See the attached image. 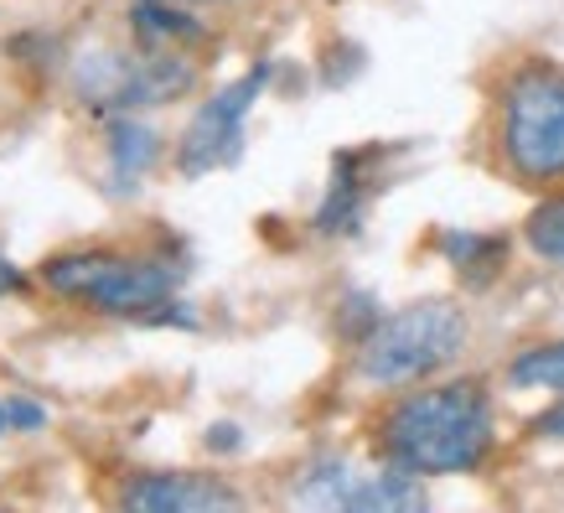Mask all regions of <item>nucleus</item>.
<instances>
[{"label": "nucleus", "instance_id": "obj_1", "mask_svg": "<svg viewBox=\"0 0 564 513\" xmlns=\"http://www.w3.org/2000/svg\"><path fill=\"white\" fill-rule=\"evenodd\" d=\"M378 446L393 467H410L414 478H445V472H477L492 451V399L477 378L435 384V389L404 394L383 426Z\"/></svg>", "mask_w": 564, "mask_h": 513}, {"label": "nucleus", "instance_id": "obj_2", "mask_svg": "<svg viewBox=\"0 0 564 513\" xmlns=\"http://www.w3.org/2000/svg\"><path fill=\"white\" fill-rule=\"evenodd\" d=\"M42 286L104 317L151 322L182 286V270L161 255H120V249H63L42 259Z\"/></svg>", "mask_w": 564, "mask_h": 513}, {"label": "nucleus", "instance_id": "obj_3", "mask_svg": "<svg viewBox=\"0 0 564 513\" xmlns=\"http://www.w3.org/2000/svg\"><path fill=\"white\" fill-rule=\"evenodd\" d=\"M466 348V311L456 301H414L378 317L358 338V378L373 389H404L456 363Z\"/></svg>", "mask_w": 564, "mask_h": 513}, {"label": "nucleus", "instance_id": "obj_4", "mask_svg": "<svg viewBox=\"0 0 564 513\" xmlns=\"http://www.w3.org/2000/svg\"><path fill=\"white\" fill-rule=\"evenodd\" d=\"M502 161L523 182H564V68L523 63L502 88Z\"/></svg>", "mask_w": 564, "mask_h": 513}, {"label": "nucleus", "instance_id": "obj_5", "mask_svg": "<svg viewBox=\"0 0 564 513\" xmlns=\"http://www.w3.org/2000/svg\"><path fill=\"white\" fill-rule=\"evenodd\" d=\"M197 84V63L176 47H145L135 52L104 47L73 63V94L99 109V115H135V109H155V104L182 99Z\"/></svg>", "mask_w": 564, "mask_h": 513}, {"label": "nucleus", "instance_id": "obj_6", "mask_svg": "<svg viewBox=\"0 0 564 513\" xmlns=\"http://www.w3.org/2000/svg\"><path fill=\"white\" fill-rule=\"evenodd\" d=\"M264 84H270V63H259L254 73H243V78H234L228 88H218V94L192 115L182 140H176V171H182V177H207V171H223L239 161L243 120H249L254 99L264 94Z\"/></svg>", "mask_w": 564, "mask_h": 513}, {"label": "nucleus", "instance_id": "obj_7", "mask_svg": "<svg viewBox=\"0 0 564 513\" xmlns=\"http://www.w3.org/2000/svg\"><path fill=\"white\" fill-rule=\"evenodd\" d=\"M124 509L140 513H213V509H243V498L234 488H223L218 478L203 472H140L124 482L120 493Z\"/></svg>", "mask_w": 564, "mask_h": 513}, {"label": "nucleus", "instance_id": "obj_8", "mask_svg": "<svg viewBox=\"0 0 564 513\" xmlns=\"http://www.w3.org/2000/svg\"><path fill=\"white\" fill-rule=\"evenodd\" d=\"M155 161H161V136L130 115H115L104 130V188L115 197H130V192H140Z\"/></svg>", "mask_w": 564, "mask_h": 513}, {"label": "nucleus", "instance_id": "obj_9", "mask_svg": "<svg viewBox=\"0 0 564 513\" xmlns=\"http://www.w3.org/2000/svg\"><path fill=\"white\" fill-rule=\"evenodd\" d=\"M358 167H362V156H337L332 161V188H326V203L316 207V228L322 234H358L362 197H368Z\"/></svg>", "mask_w": 564, "mask_h": 513}, {"label": "nucleus", "instance_id": "obj_10", "mask_svg": "<svg viewBox=\"0 0 564 513\" xmlns=\"http://www.w3.org/2000/svg\"><path fill=\"white\" fill-rule=\"evenodd\" d=\"M441 255L456 265L462 280L487 286V280H497V270L508 265V239H497V234H471V228H445Z\"/></svg>", "mask_w": 564, "mask_h": 513}, {"label": "nucleus", "instance_id": "obj_11", "mask_svg": "<svg viewBox=\"0 0 564 513\" xmlns=\"http://www.w3.org/2000/svg\"><path fill=\"white\" fill-rule=\"evenodd\" d=\"M130 32L145 47H176V52L192 47V42H207V26H197L187 11H176V0H140L130 11Z\"/></svg>", "mask_w": 564, "mask_h": 513}, {"label": "nucleus", "instance_id": "obj_12", "mask_svg": "<svg viewBox=\"0 0 564 513\" xmlns=\"http://www.w3.org/2000/svg\"><path fill=\"white\" fill-rule=\"evenodd\" d=\"M358 478L362 472L347 462V457H322V462H311L306 472H301V482L291 488V503L295 509H347Z\"/></svg>", "mask_w": 564, "mask_h": 513}, {"label": "nucleus", "instance_id": "obj_13", "mask_svg": "<svg viewBox=\"0 0 564 513\" xmlns=\"http://www.w3.org/2000/svg\"><path fill=\"white\" fill-rule=\"evenodd\" d=\"M508 384H518V389H554V394H564V342L523 348V353L508 363Z\"/></svg>", "mask_w": 564, "mask_h": 513}, {"label": "nucleus", "instance_id": "obj_14", "mask_svg": "<svg viewBox=\"0 0 564 513\" xmlns=\"http://www.w3.org/2000/svg\"><path fill=\"white\" fill-rule=\"evenodd\" d=\"M523 239H529V249L539 259L564 270V197H549V203L533 207L529 223H523Z\"/></svg>", "mask_w": 564, "mask_h": 513}, {"label": "nucleus", "instance_id": "obj_15", "mask_svg": "<svg viewBox=\"0 0 564 513\" xmlns=\"http://www.w3.org/2000/svg\"><path fill=\"white\" fill-rule=\"evenodd\" d=\"M6 415H11V430H42L47 426V410L32 405V399H6Z\"/></svg>", "mask_w": 564, "mask_h": 513}, {"label": "nucleus", "instance_id": "obj_16", "mask_svg": "<svg viewBox=\"0 0 564 513\" xmlns=\"http://www.w3.org/2000/svg\"><path fill=\"white\" fill-rule=\"evenodd\" d=\"M533 436H544V441H564V399L560 405H549V410L533 420Z\"/></svg>", "mask_w": 564, "mask_h": 513}, {"label": "nucleus", "instance_id": "obj_17", "mask_svg": "<svg viewBox=\"0 0 564 513\" xmlns=\"http://www.w3.org/2000/svg\"><path fill=\"white\" fill-rule=\"evenodd\" d=\"M17 291H26V275H21L11 259L0 255V296H17Z\"/></svg>", "mask_w": 564, "mask_h": 513}, {"label": "nucleus", "instance_id": "obj_18", "mask_svg": "<svg viewBox=\"0 0 564 513\" xmlns=\"http://www.w3.org/2000/svg\"><path fill=\"white\" fill-rule=\"evenodd\" d=\"M207 446H218V451H234V446H239V430H234V426H213V430H207Z\"/></svg>", "mask_w": 564, "mask_h": 513}, {"label": "nucleus", "instance_id": "obj_19", "mask_svg": "<svg viewBox=\"0 0 564 513\" xmlns=\"http://www.w3.org/2000/svg\"><path fill=\"white\" fill-rule=\"evenodd\" d=\"M176 6H223V0H176Z\"/></svg>", "mask_w": 564, "mask_h": 513}, {"label": "nucleus", "instance_id": "obj_20", "mask_svg": "<svg viewBox=\"0 0 564 513\" xmlns=\"http://www.w3.org/2000/svg\"><path fill=\"white\" fill-rule=\"evenodd\" d=\"M6 426H11V415H6V405H0V436H6Z\"/></svg>", "mask_w": 564, "mask_h": 513}]
</instances>
